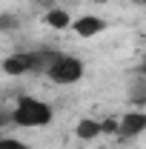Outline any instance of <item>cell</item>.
Here are the masks:
<instances>
[{"label": "cell", "mask_w": 146, "mask_h": 149, "mask_svg": "<svg viewBox=\"0 0 146 149\" xmlns=\"http://www.w3.org/2000/svg\"><path fill=\"white\" fill-rule=\"evenodd\" d=\"M52 118H55L52 106L37 100V97H29V95H23L15 106V112H12V120L23 129H43V126L52 123Z\"/></svg>", "instance_id": "cell-1"}, {"label": "cell", "mask_w": 146, "mask_h": 149, "mask_svg": "<svg viewBox=\"0 0 146 149\" xmlns=\"http://www.w3.org/2000/svg\"><path fill=\"white\" fill-rule=\"evenodd\" d=\"M46 77L52 83H57V86H72V83H77L83 77V63L72 55H60L52 63V69L46 72Z\"/></svg>", "instance_id": "cell-2"}, {"label": "cell", "mask_w": 146, "mask_h": 149, "mask_svg": "<svg viewBox=\"0 0 146 149\" xmlns=\"http://www.w3.org/2000/svg\"><path fill=\"white\" fill-rule=\"evenodd\" d=\"M140 132H146V112H129L120 118V138H138Z\"/></svg>", "instance_id": "cell-3"}, {"label": "cell", "mask_w": 146, "mask_h": 149, "mask_svg": "<svg viewBox=\"0 0 146 149\" xmlns=\"http://www.w3.org/2000/svg\"><path fill=\"white\" fill-rule=\"evenodd\" d=\"M72 29H74L77 37H95V35H100L106 29V23H103V17H97V15H83V17H77L72 23Z\"/></svg>", "instance_id": "cell-4"}, {"label": "cell", "mask_w": 146, "mask_h": 149, "mask_svg": "<svg viewBox=\"0 0 146 149\" xmlns=\"http://www.w3.org/2000/svg\"><path fill=\"white\" fill-rule=\"evenodd\" d=\"M32 52H15L3 60V72L6 74H29L32 72Z\"/></svg>", "instance_id": "cell-5"}, {"label": "cell", "mask_w": 146, "mask_h": 149, "mask_svg": "<svg viewBox=\"0 0 146 149\" xmlns=\"http://www.w3.org/2000/svg\"><path fill=\"white\" fill-rule=\"evenodd\" d=\"M57 57H60L57 49H52V46H40L37 52H32V60H35V63H32V72H35V74H46Z\"/></svg>", "instance_id": "cell-6"}, {"label": "cell", "mask_w": 146, "mask_h": 149, "mask_svg": "<svg viewBox=\"0 0 146 149\" xmlns=\"http://www.w3.org/2000/svg\"><path fill=\"white\" fill-rule=\"evenodd\" d=\"M43 23H46V26H52V29H72L74 20L69 17V12H66V9L55 6V9H49V12L43 15Z\"/></svg>", "instance_id": "cell-7"}, {"label": "cell", "mask_w": 146, "mask_h": 149, "mask_svg": "<svg viewBox=\"0 0 146 149\" xmlns=\"http://www.w3.org/2000/svg\"><path fill=\"white\" fill-rule=\"evenodd\" d=\"M100 132H103V129H100V123H97V120H92V118H83V120L77 123L74 135H77L80 141H95Z\"/></svg>", "instance_id": "cell-8"}, {"label": "cell", "mask_w": 146, "mask_h": 149, "mask_svg": "<svg viewBox=\"0 0 146 149\" xmlns=\"http://www.w3.org/2000/svg\"><path fill=\"white\" fill-rule=\"evenodd\" d=\"M20 29V17L17 15H12V12H3L0 15V32L6 35V32H17Z\"/></svg>", "instance_id": "cell-9"}, {"label": "cell", "mask_w": 146, "mask_h": 149, "mask_svg": "<svg viewBox=\"0 0 146 149\" xmlns=\"http://www.w3.org/2000/svg\"><path fill=\"white\" fill-rule=\"evenodd\" d=\"M0 149H29V146L17 138H0Z\"/></svg>", "instance_id": "cell-10"}, {"label": "cell", "mask_w": 146, "mask_h": 149, "mask_svg": "<svg viewBox=\"0 0 146 149\" xmlns=\"http://www.w3.org/2000/svg\"><path fill=\"white\" fill-rule=\"evenodd\" d=\"M100 129L106 132V135H112V132H120V120H117V118H109V120H103V123H100Z\"/></svg>", "instance_id": "cell-11"}, {"label": "cell", "mask_w": 146, "mask_h": 149, "mask_svg": "<svg viewBox=\"0 0 146 149\" xmlns=\"http://www.w3.org/2000/svg\"><path fill=\"white\" fill-rule=\"evenodd\" d=\"M6 123H9V120H6V115H3V112H0V129H3V126H6Z\"/></svg>", "instance_id": "cell-12"}, {"label": "cell", "mask_w": 146, "mask_h": 149, "mask_svg": "<svg viewBox=\"0 0 146 149\" xmlns=\"http://www.w3.org/2000/svg\"><path fill=\"white\" fill-rule=\"evenodd\" d=\"M135 3H138V6H146V0H135Z\"/></svg>", "instance_id": "cell-13"}, {"label": "cell", "mask_w": 146, "mask_h": 149, "mask_svg": "<svg viewBox=\"0 0 146 149\" xmlns=\"http://www.w3.org/2000/svg\"><path fill=\"white\" fill-rule=\"evenodd\" d=\"M40 3H55V0H40Z\"/></svg>", "instance_id": "cell-14"}]
</instances>
